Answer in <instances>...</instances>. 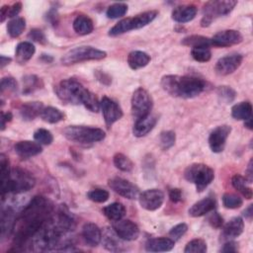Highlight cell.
<instances>
[{
    "instance_id": "obj_33",
    "label": "cell",
    "mask_w": 253,
    "mask_h": 253,
    "mask_svg": "<svg viewBox=\"0 0 253 253\" xmlns=\"http://www.w3.org/2000/svg\"><path fill=\"white\" fill-rule=\"evenodd\" d=\"M247 180L245 179V177L239 175V174H235L232 178H231V184L233 186V188L235 190H237L244 198L250 200L252 199L253 193H252V189L247 185Z\"/></svg>"
},
{
    "instance_id": "obj_29",
    "label": "cell",
    "mask_w": 253,
    "mask_h": 253,
    "mask_svg": "<svg viewBox=\"0 0 253 253\" xmlns=\"http://www.w3.org/2000/svg\"><path fill=\"white\" fill-rule=\"evenodd\" d=\"M127 64L133 69H139L146 66L150 61V55L141 50H132L127 55Z\"/></svg>"
},
{
    "instance_id": "obj_34",
    "label": "cell",
    "mask_w": 253,
    "mask_h": 253,
    "mask_svg": "<svg viewBox=\"0 0 253 253\" xmlns=\"http://www.w3.org/2000/svg\"><path fill=\"white\" fill-rule=\"evenodd\" d=\"M42 121L49 123V124H55L62 120H64L65 115L58 109L54 107H45L42 109V114L40 116Z\"/></svg>"
},
{
    "instance_id": "obj_41",
    "label": "cell",
    "mask_w": 253,
    "mask_h": 253,
    "mask_svg": "<svg viewBox=\"0 0 253 253\" xmlns=\"http://www.w3.org/2000/svg\"><path fill=\"white\" fill-rule=\"evenodd\" d=\"M192 57L199 62H207L211 57V51L209 46H198L191 49Z\"/></svg>"
},
{
    "instance_id": "obj_57",
    "label": "cell",
    "mask_w": 253,
    "mask_h": 253,
    "mask_svg": "<svg viewBox=\"0 0 253 253\" xmlns=\"http://www.w3.org/2000/svg\"><path fill=\"white\" fill-rule=\"evenodd\" d=\"M96 77H97V79H98L101 83H103V84L109 85V84L111 83V78H110L106 73H104V72H102V71H97V72H96Z\"/></svg>"
},
{
    "instance_id": "obj_55",
    "label": "cell",
    "mask_w": 253,
    "mask_h": 253,
    "mask_svg": "<svg viewBox=\"0 0 253 253\" xmlns=\"http://www.w3.org/2000/svg\"><path fill=\"white\" fill-rule=\"evenodd\" d=\"M245 179L247 180L248 183H252L253 181V160L250 159L247 169L245 171Z\"/></svg>"
},
{
    "instance_id": "obj_63",
    "label": "cell",
    "mask_w": 253,
    "mask_h": 253,
    "mask_svg": "<svg viewBox=\"0 0 253 253\" xmlns=\"http://www.w3.org/2000/svg\"><path fill=\"white\" fill-rule=\"evenodd\" d=\"M44 58V60H45V62H50V61H52V57H50V56H46V54H42V59H43Z\"/></svg>"
},
{
    "instance_id": "obj_56",
    "label": "cell",
    "mask_w": 253,
    "mask_h": 253,
    "mask_svg": "<svg viewBox=\"0 0 253 253\" xmlns=\"http://www.w3.org/2000/svg\"><path fill=\"white\" fill-rule=\"evenodd\" d=\"M12 118H13V116L10 112H7V113L1 112V130H4V128L6 126V123L10 122L12 120Z\"/></svg>"
},
{
    "instance_id": "obj_54",
    "label": "cell",
    "mask_w": 253,
    "mask_h": 253,
    "mask_svg": "<svg viewBox=\"0 0 253 253\" xmlns=\"http://www.w3.org/2000/svg\"><path fill=\"white\" fill-rule=\"evenodd\" d=\"M221 252H237L238 251V246H237V243L232 241V240H228V241H225V243L223 244L222 248L220 249Z\"/></svg>"
},
{
    "instance_id": "obj_40",
    "label": "cell",
    "mask_w": 253,
    "mask_h": 253,
    "mask_svg": "<svg viewBox=\"0 0 253 253\" xmlns=\"http://www.w3.org/2000/svg\"><path fill=\"white\" fill-rule=\"evenodd\" d=\"M216 94L218 97L219 102L223 104H229L233 102V100L236 97V92L234 89H232L230 86H219L216 89Z\"/></svg>"
},
{
    "instance_id": "obj_23",
    "label": "cell",
    "mask_w": 253,
    "mask_h": 253,
    "mask_svg": "<svg viewBox=\"0 0 253 253\" xmlns=\"http://www.w3.org/2000/svg\"><path fill=\"white\" fill-rule=\"evenodd\" d=\"M156 123H157V117L150 114L144 118L136 120L132 127V132L134 136L141 137L146 135L155 126Z\"/></svg>"
},
{
    "instance_id": "obj_60",
    "label": "cell",
    "mask_w": 253,
    "mask_h": 253,
    "mask_svg": "<svg viewBox=\"0 0 253 253\" xmlns=\"http://www.w3.org/2000/svg\"><path fill=\"white\" fill-rule=\"evenodd\" d=\"M243 215L248 218V219H251L252 215H253V206L252 205H249L244 211H243Z\"/></svg>"
},
{
    "instance_id": "obj_3",
    "label": "cell",
    "mask_w": 253,
    "mask_h": 253,
    "mask_svg": "<svg viewBox=\"0 0 253 253\" xmlns=\"http://www.w3.org/2000/svg\"><path fill=\"white\" fill-rule=\"evenodd\" d=\"M36 180L31 173L21 168H13L5 177H1L2 198L6 194H20L31 190Z\"/></svg>"
},
{
    "instance_id": "obj_45",
    "label": "cell",
    "mask_w": 253,
    "mask_h": 253,
    "mask_svg": "<svg viewBox=\"0 0 253 253\" xmlns=\"http://www.w3.org/2000/svg\"><path fill=\"white\" fill-rule=\"evenodd\" d=\"M175 140H176V134L172 130H166L160 133L159 141H160V146L163 150H168L169 148H171L174 145Z\"/></svg>"
},
{
    "instance_id": "obj_47",
    "label": "cell",
    "mask_w": 253,
    "mask_h": 253,
    "mask_svg": "<svg viewBox=\"0 0 253 253\" xmlns=\"http://www.w3.org/2000/svg\"><path fill=\"white\" fill-rule=\"evenodd\" d=\"M34 138L40 144H44V145H49L53 140V136L51 132L45 128L37 129L34 132Z\"/></svg>"
},
{
    "instance_id": "obj_16",
    "label": "cell",
    "mask_w": 253,
    "mask_h": 253,
    "mask_svg": "<svg viewBox=\"0 0 253 253\" xmlns=\"http://www.w3.org/2000/svg\"><path fill=\"white\" fill-rule=\"evenodd\" d=\"M141 208L147 211H155L159 209L164 202V193L158 189H149L138 196Z\"/></svg>"
},
{
    "instance_id": "obj_17",
    "label": "cell",
    "mask_w": 253,
    "mask_h": 253,
    "mask_svg": "<svg viewBox=\"0 0 253 253\" xmlns=\"http://www.w3.org/2000/svg\"><path fill=\"white\" fill-rule=\"evenodd\" d=\"M243 40L242 35L235 30H224L216 33L211 39V45L217 47H227L240 43Z\"/></svg>"
},
{
    "instance_id": "obj_20",
    "label": "cell",
    "mask_w": 253,
    "mask_h": 253,
    "mask_svg": "<svg viewBox=\"0 0 253 253\" xmlns=\"http://www.w3.org/2000/svg\"><path fill=\"white\" fill-rule=\"evenodd\" d=\"M15 152L23 159H28L30 157L36 156L42 151V148L39 142L31 140H21L18 141L14 146Z\"/></svg>"
},
{
    "instance_id": "obj_21",
    "label": "cell",
    "mask_w": 253,
    "mask_h": 253,
    "mask_svg": "<svg viewBox=\"0 0 253 253\" xmlns=\"http://www.w3.org/2000/svg\"><path fill=\"white\" fill-rule=\"evenodd\" d=\"M197 15V7L193 4L177 6L172 11V19L177 23H187L192 21Z\"/></svg>"
},
{
    "instance_id": "obj_62",
    "label": "cell",
    "mask_w": 253,
    "mask_h": 253,
    "mask_svg": "<svg viewBox=\"0 0 253 253\" xmlns=\"http://www.w3.org/2000/svg\"><path fill=\"white\" fill-rule=\"evenodd\" d=\"M244 126H245V127H247V128L250 129V130L253 128V127H252V126H252V117L244 121Z\"/></svg>"
},
{
    "instance_id": "obj_26",
    "label": "cell",
    "mask_w": 253,
    "mask_h": 253,
    "mask_svg": "<svg viewBox=\"0 0 253 253\" xmlns=\"http://www.w3.org/2000/svg\"><path fill=\"white\" fill-rule=\"evenodd\" d=\"M14 210L11 207L2 209L1 212V236H9L12 231H14V226L16 222Z\"/></svg>"
},
{
    "instance_id": "obj_10",
    "label": "cell",
    "mask_w": 253,
    "mask_h": 253,
    "mask_svg": "<svg viewBox=\"0 0 253 253\" xmlns=\"http://www.w3.org/2000/svg\"><path fill=\"white\" fill-rule=\"evenodd\" d=\"M131 114L135 121L150 114L153 101L150 94L142 87L134 90L131 96Z\"/></svg>"
},
{
    "instance_id": "obj_61",
    "label": "cell",
    "mask_w": 253,
    "mask_h": 253,
    "mask_svg": "<svg viewBox=\"0 0 253 253\" xmlns=\"http://www.w3.org/2000/svg\"><path fill=\"white\" fill-rule=\"evenodd\" d=\"M0 59H1V61H0V66H1V68H3V67H5L6 65H8L10 62H11V58L10 57H7V56H5V55H1L0 56Z\"/></svg>"
},
{
    "instance_id": "obj_58",
    "label": "cell",
    "mask_w": 253,
    "mask_h": 253,
    "mask_svg": "<svg viewBox=\"0 0 253 253\" xmlns=\"http://www.w3.org/2000/svg\"><path fill=\"white\" fill-rule=\"evenodd\" d=\"M47 19H48V21H49L52 25H55V24L57 23V21H58V15H57L56 11L53 10V9H51V10L47 13Z\"/></svg>"
},
{
    "instance_id": "obj_39",
    "label": "cell",
    "mask_w": 253,
    "mask_h": 253,
    "mask_svg": "<svg viewBox=\"0 0 253 253\" xmlns=\"http://www.w3.org/2000/svg\"><path fill=\"white\" fill-rule=\"evenodd\" d=\"M113 161L115 166L123 172H130L133 168L132 161L123 153H116Z\"/></svg>"
},
{
    "instance_id": "obj_32",
    "label": "cell",
    "mask_w": 253,
    "mask_h": 253,
    "mask_svg": "<svg viewBox=\"0 0 253 253\" xmlns=\"http://www.w3.org/2000/svg\"><path fill=\"white\" fill-rule=\"evenodd\" d=\"M126 211L125 206L121 203H113L103 208V213L105 216L113 221L122 219L125 216Z\"/></svg>"
},
{
    "instance_id": "obj_28",
    "label": "cell",
    "mask_w": 253,
    "mask_h": 253,
    "mask_svg": "<svg viewBox=\"0 0 253 253\" xmlns=\"http://www.w3.org/2000/svg\"><path fill=\"white\" fill-rule=\"evenodd\" d=\"M35 51H36V48L34 44L30 42H22L18 43L15 50L16 61L20 64L26 63L32 58V56L35 54Z\"/></svg>"
},
{
    "instance_id": "obj_43",
    "label": "cell",
    "mask_w": 253,
    "mask_h": 253,
    "mask_svg": "<svg viewBox=\"0 0 253 253\" xmlns=\"http://www.w3.org/2000/svg\"><path fill=\"white\" fill-rule=\"evenodd\" d=\"M18 90V83L13 77H4L1 79L0 91L1 95H11Z\"/></svg>"
},
{
    "instance_id": "obj_27",
    "label": "cell",
    "mask_w": 253,
    "mask_h": 253,
    "mask_svg": "<svg viewBox=\"0 0 253 253\" xmlns=\"http://www.w3.org/2000/svg\"><path fill=\"white\" fill-rule=\"evenodd\" d=\"M42 102H28L20 107V115L25 121H32L41 116L43 109Z\"/></svg>"
},
{
    "instance_id": "obj_18",
    "label": "cell",
    "mask_w": 253,
    "mask_h": 253,
    "mask_svg": "<svg viewBox=\"0 0 253 253\" xmlns=\"http://www.w3.org/2000/svg\"><path fill=\"white\" fill-rule=\"evenodd\" d=\"M244 229V221L241 217L235 216L232 217L229 221H227L222 227L220 240L225 242L228 240H232L235 237H238Z\"/></svg>"
},
{
    "instance_id": "obj_13",
    "label": "cell",
    "mask_w": 253,
    "mask_h": 253,
    "mask_svg": "<svg viewBox=\"0 0 253 253\" xmlns=\"http://www.w3.org/2000/svg\"><path fill=\"white\" fill-rule=\"evenodd\" d=\"M230 131L231 127L227 125L218 126L211 130L209 136V145L212 152L219 153L224 149L225 142Z\"/></svg>"
},
{
    "instance_id": "obj_51",
    "label": "cell",
    "mask_w": 253,
    "mask_h": 253,
    "mask_svg": "<svg viewBox=\"0 0 253 253\" xmlns=\"http://www.w3.org/2000/svg\"><path fill=\"white\" fill-rule=\"evenodd\" d=\"M28 38L34 42H37L41 44H45L47 42V40L43 34L42 31L39 30V29H33L30 31Z\"/></svg>"
},
{
    "instance_id": "obj_8",
    "label": "cell",
    "mask_w": 253,
    "mask_h": 253,
    "mask_svg": "<svg viewBox=\"0 0 253 253\" xmlns=\"http://www.w3.org/2000/svg\"><path fill=\"white\" fill-rule=\"evenodd\" d=\"M236 4L237 2L232 0H216L207 2L203 8V18L201 20V26L208 27L216 18L229 14Z\"/></svg>"
},
{
    "instance_id": "obj_52",
    "label": "cell",
    "mask_w": 253,
    "mask_h": 253,
    "mask_svg": "<svg viewBox=\"0 0 253 253\" xmlns=\"http://www.w3.org/2000/svg\"><path fill=\"white\" fill-rule=\"evenodd\" d=\"M22 9V4L21 2H16L13 5L9 6L8 8V18H16V16L20 13Z\"/></svg>"
},
{
    "instance_id": "obj_9",
    "label": "cell",
    "mask_w": 253,
    "mask_h": 253,
    "mask_svg": "<svg viewBox=\"0 0 253 253\" xmlns=\"http://www.w3.org/2000/svg\"><path fill=\"white\" fill-rule=\"evenodd\" d=\"M107 56V53L93 46H78L70 49L61 57L63 65H71L88 60H100Z\"/></svg>"
},
{
    "instance_id": "obj_14",
    "label": "cell",
    "mask_w": 253,
    "mask_h": 253,
    "mask_svg": "<svg viewBox=\"0 0 253 253\" xmlns=\"http://www.w3.org/2000/svg\"><path fill=\"white\" fill-rule=\"evenodd\" d=\"M113 229L116 233L126 241H132L135 240L139 235V228L138 226L129 219H119L115 220L112 223Z\"/></svg>"
},
{
    "instance_id": "obj_44",
    "label": "cell",
    "mask_w": 253,
    "mask_h": 253,
    "mask_svg": "<svg viewBox=\"0 0 253 253\" xmlns=\"http://www.w3.org/2000/svg\"><path fill=\"white\" fill-rule=\"evenodd\" d=\"M127 12V5L125 3H115L111 5L106 12V15L109 19H118L123 17Z\"/></svg>"
},
{
    "instance_id": "obj_11",
    "label": "cell",
    "mask_w": 253,
    "mask_h": 253,
    "mask_svg": "<svg viewBox=\"0 0 253 253\" xmlns=\"http://www.w3.org/2000/svg\"><path fill=\"white\" fill-rule=\"evenodd\" d=\"M108 185L114 192L128 200H134L139 196V189L126 179L115 177L108 181Z\"/></svg>"
},
{
    "instance_id": "obj_48",
    "label": "cell",
    "mask_w": 253,
    "mask_h": 253,
    "mask_svg": "<svg viewBox=\"0 0 253 253\" xmlns=\"http://www.w3.org/2000/svg\"><path fill=\"white\" fill-rule=\"evenodd\" d=\"M109 192L104 189H94L87 193V198L95 203H104L109 199Z\"/></svg>"
},
{
    "instance_id": "obj_22",
    "label": "cell",
    "mask_w": 253,
    "mask_h": 253,
    "mask_svg": "<svg viewBox=\"0 0 253 253\" xmlns=\"http://www.w3.org/2000/svg\"><path fill=\"white\" fill-rule=\"evenodd\" d=\"M215 199L213 197H206L203 200H200L199 202L195 203L190 209H189V214L194 217L202 216L210 211H213L215 209Z\"/></svg>"
},
{
    "instance_id": "obj_6",
    "label": "cell",
    "mask_w": 253,
    "mask_h": 253,
    "mask_svg": "<svg viewBox=\"0 0 253 253\" xmlns=\"http://www.w3.org/2000/svg\"><path fill=\"white\" fill-rule=\"evenodd\" d=\"M184 178L196 185L198 192H203L213 180L214 172L212 168L203 163L189 165L184 171Z\"/></svg>"
},
{
    "instance_id": "obj_35",
    "label": "cell",
    "mask_w": 253,
    "mask_h": 253,
    "mask_svg": "<svg viewBox=\"0 0 253 253\" xmlns=\"http://www.w3.org/2000/svg\"><path fill=\"white\" fill-rule=\"evenodd\" d=\"M26 28V20L22 17H16L7 24V32L11 38H18Z\"/></svg>"
},
{
    "instance_id": "obj_7",
    "label": "cell",
    "mask_w": 253,
    "mask_h": 253,
    "mask_svg": "<svg viewBox=\"0 0 253 253\" xmlns=\"http://www.w3.org/2000/svg\"><path fill=\"white\" fill-rule=\"evenodd\" d=\"M85 89L80 82L72 78L61 80L54 86L56 96L62 102L72 105L81 104L82 94Z\"/></svg>"
},
{
    "instance_id": "obj_37",
    "label": "cell",
    "mask_w": 253,
    "mask_h": 253,
    "mask_svg": "<svg viewBox=\"0 0 253 253\" xmlns=\"http://www.w3.org/2000/svg\"><path fill=\"white\" fill-rule=\"evenodd\" d=\"M81 104L84 105L86 109H88L93 113H97L100 109V102L98 101L96 95L87 89H85L82 94Z\"/></svg>"
},
{
    "instance_id": "obj_25",
    "label": "cell",
    "mask_w": 253,
    "mask_h": 253,
    "mask_svg": "<svg viewBox=\"0 0 253 253\" xmlns=\"http://www.w3.org/2000/svg\"><path fill=\"white\" fill-rule=\"evenodd\" d=\"M175 241L170 237H157L147 240L145 250L148 252H165L173 249Z\"/></svg>"
},
{
    "instance_id": "obj_15",
    "label": "cell",
    "mask_w": 253,
    "mask_h": 253,
    "mask_svg": "<svg viewBox=\"0 0 253 253\" xmlns=\"http://www.w3.org/2000/svg\"><path fill=\"white\" fill-rule=\"evenodd\" d=\"M243 56L240 53H231L219 58L214 66V70L218 75L225 76L233 73L242 62Z\"/></svg>"
},
{
    "instance_id": "obj_5",
    "label": "cell",
    "mask_w": 253,
    "mask_h": 253,
    "mask_svg": "<svg viewBox=\"0 0 253 253\" xmlns=\"http://www.w3.org/2000/svg\"><path fill=\"white\" fill-rule=\"evenodd\" d=\"M157 15H158L157 11L151 10V11H146L141 14L135 15L134 17L125 18L119 21L109 31V36L116 37V36L125 34L126 32H129L131 30H137V29L143 28L149 23H151L157 17Z\"/></svg>"
},
{
    "instance_id": "obj_1",
    "label": "cell",
    "mask_w": 253,
    "mask_h": 253,
    "mask_svg": "<svg viewBox=\"0 0 253 253\" xmlns=\"http://www.w3.org/2000/svg\"><path fill=\"white\" fill-rule=\"evenodd\" d=\"M54 213L52 203L42 197H34L16 218L14 226V251H23L32 237L51 218Z\"/></svg>"
},
{
    "instance_id": "obj_50",
    "label": "cell",
    "mask_w": 253,
    "mask_h": 253,
    "mask_svg": "<svg viewBox=\"0 0 253 253\" xmlns=\"http://www.w3.org/2000/svg\"><path fill=\"white\" fill-rule=\"evenodd\" d=\"M210 214L208 215V222L211 224L213 228H220L223 224V218L217 211H210Z\"/></svg>"
},
{
    "instance_id": "obj_49",
    "label": "cell",
    "mask_w": 253,
    "mask_h": 253,
    "mask_svg": "<svg viewBox=\"0 0 253 253\" xmlns=\"http://www.w3.org/2000/svg\"><path fill=\"white\" fill-rule=\"evenodd\" d=\"M187 230H188V225L182 222L171 228V230L169 231V236L174 241H176V240H179L187 232Z\"/></svg>"
},
{
    "instance_id": "obj_24",
    "label": "cell",
    "mask_w": 253,
    "mask_h": 253,
    "mask_svg": "<svg viewBox=\"0 0 253 253\" xmlns=\"http://www.w3.org/2000/svg\"><path fill=\"white\" fill-rule=\"evenodd\" d=\"M82 236L89 246L95 247L102 240V231L97 224L86 222L82 227Z\"/></svg>"
},
{
    "instance_id": "obj_4",
    "label": "cell",
    "mask_w": 253,
    "mask_h": 253,
    "mask_svg": "<svg viewBox=\"0 0 253 253\" xmlns=\"http://www.w3.org/2000/svg\"><path fill=\"white\" fill-rule=\"evenodd\" d=\"M63 135L70 141L88 145L101 141L105 138L106 133L102 128L86 126H68L63 129Z\"/></svg>"
},
{
    "instance_id": "obj_31",
    "label": "cell",
    "mask_w": 253,
    "mask_h": 253,
    "mask_svg": "<svg viewBox=\"0 0 253 253\" xmlns=\"http://www.w3.org/2000/svg\"><path fill=\"white\" fill-rule=\"evenodd\" d=\"M231 116L235 120L245 121L252 117V105L250 102H240L231 108Z\"/></svg>"
},
{
    "instance_id": "obj_19",
    "label": "cell",
    "mask_w": 253,
    "mask_h": 253,
    "mask_svg": "<svg viewBox=\"0 0 253 253\" xmlns=\"http://www.w3.org/2000/svg\"><path fill=\"white\" fill-rule=\"evenodd\" d=\"M102 243L104 247L112 252L125 251L126 247L123 243V239L116 233V231L111 228H105L102 233Z\"/></svg>"
},
{
    "instance_id": "obj_59",
    "label": "cell",
    "mask_w": 253,
    "mask_h": 253,
    "mask_svg": "<svg viewBox=\"0 0 253 253\" xmlns=\"http://www.w3.org/2000/svg\"><path fill=\"white\" fill-rule=\"evenodd\" d=\"M8 8H9L8 5L2 6V8L0 10V21L1 22H4L5 19L8 18Z\"/></svg>"
},
{
    "instance_id": "obj_12",
    "label": "cell",
    "mask_w": 253,
    "mask_h": 253,
    "mask_svg": "<svg viewBox=\"0 0 253 253\" xmlns=\"http://www.w3.org/2000/svg\"><path fill=\"white\" fill-rule=\"evenodd\" d=\"M100 109L102 110L103 118L108 127L123 117V110L120 105L106 96H104L100 102Z\"/></svg>"
},
{
    "instance_id": "obj_38",
    "label": "cell",
    "mask_w": 253,
    "mask_h": 253,
    "mask_svg": "<svg viewBox=\"0 0 253 253\" xmlns=\"http://www.w3.org/2000/svg\"><path fill=\"white\" fill-rule=\"evenodd\" d=\"M182 43L184 45L190 46V47H198V46H211V42L210 38L207 37H203V36H198V35H194V36H189L187 38H185L182 41Z\"/></svg>"
},
{
    "instance_id": "obj_30",
    "label": "cell",
    "mask_w": 253,
    "mask_h": 253,
    "mask_svg": "<svg viewBox=\"0 0 253 253\" xmlns=\"http://www.w3.org/2000/svg\"><path fill=\"white\" fill-rule=\"evenodd\" d=\"M73 29L78 35L85 36L93 32L94 24L89 17L85 15H79L73 21Z\"/></svg>"
},
{
    "instance_id": "obj_42",
    "label": "cell",
    "mask_w": 253,
    "mask_h": 253,
    "mask_svg": "<svg viewBox=\"0 0 253 253\" xmlns=\"http://www.w3.org/2000/svg\"><path fill=\"white\" fill-rule=\"evenodd\" d=\"M208 247L205 240L201 238H196L187 243L184 252L185 253H205L207 252Z\"/></svg>"
},
{
    "instance_id": "obj_53",
    "label": "cell",
    "mask_w": 253,
    "mask_h": 253,
    "mask_svg": "<svg viewBox=\"0 0 253 253\" xmlns=\"http://www.w3.org/2000/svg\"><path fill=\"white\" fill-rule=\"evenodd\" d=\"M169 198L173 203H179L182 201V192L178 188H173L169 190Z\"/></svg>"
},
{
    "instance_id": "obj_2",
    "label": "cell",
    "mask_w": 253,
    "mask_h": 253,
    "mask_svg": "<svg viewBox=\"0 0 253 253\" xmlns=\"http://www.w3.org/2000/svg\"><path fill=\"white\" fill-rule=\"evenodd\" d=\"M161 87L172 97L191 99L199 96L207 87V83L196 76L165 75L161 78Z\"/></svg>"
},
{
    "instance_id": "obj_46",
    "label": "cell",
    "mask_w": 253,
    "mask_h": 253,
    "mask_svg": "<svg viewBox=\"0 0 253 253\" xmlns=\"http://www.w3.org/2000/svg\"><path fill=\"white\" fill-rule=\"evenodd\" d=\"M222 204L226 209H237L242 206L243 201L239 196L235 194L226 193L222 196Z\"/></svg>"
},
{
    "instance_id": "obj_36",
    "label": "cell",
    "mask_w": 253,
    "mask_h": 253,
    "mask_svg": "<svg viewBox=\"0 0 253 253\" xmlns=\"http://www.w3.org/2000/svg\"><path fill=\"white\" fill-rule=\"evenodd\" d=\"M42 81L36 75H26L23 77V93L31 94L42 88Z\"/></svg>"
}]
</instances>
